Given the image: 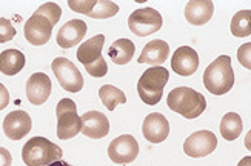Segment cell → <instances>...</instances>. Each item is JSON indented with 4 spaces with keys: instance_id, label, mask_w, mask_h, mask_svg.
<instances>
[{
    "instance_id": "obj_1",
    "label": "cell",
    "mask_w": 251,
    "mask_h": 166,
    "mask_svg": "<svg viewBox=\"0 0 251 166\" xmlns=\"http://www.w3.org/2000/svg\"><path fill=\"white\" fill-rule=\"evenodd\" d=\"M203 85L211 94L224 95L234 85V71L230 55H219L203 72Z\"/></svg>"
},
{
    "instance_id": "obj_2",
    "label": "cell",
    "mask_w": 251,
    "mask_h": 166,
    "mask_svg": "<svg viewBox=\"0 0 251 166\" xmlns=\"http://www.w3.org/2000/svg\"><path fill=\"white\" fill-rule=\"evenodd\" d=\"M167 103L171 111L180 114L185 119L199 117L206 108L205 97L201 93L194 91L193 88H187V86L174 88L168 94Z\"/></svg>"
},
{
    "instance_id": "obj_3",
    "label": "cell",
    "mask_w": 251,
    "mask_h": 166,
    "mask_svg": "<svg viewBox=\"0 0 251 166\" xmlns=\"http://www.w3.org/2000/svg\"><path fill=\"white\" fill-rule=\"evenodd\" d=\"M62 156L60 146L45 137H32L22 149V160L26 166H47L59 162Z\"/></svg>"
},
{
    "instance_id": "obj_4",
    "label": "cell",
    "mask_w": 251,
    "mask_h": 166,
    "mask_svg": "<svg viewBox=\"0 0 251 166\" xmlns=\"http://www.w3.org/2000/svg\"><path fill=\"white\" fill-rule=\"evenodd\" d=\"M168 79H170V72L165 68H162V66L148 68L142 74L137 83V93L139 97L142 98V102L150 106L157 105L162 100L163 88L168 83Z\"/></svg>"
},
{
    "instance_id": "obj_5",
    "label": "cell",
    "mask_w": 251,
    "mask_h": 166,
    "mask_svg": "<svg viewBox=\"0 0 251 166\" xmlns=\"http://www.w3.org/2000/svg\"><path fill=\"white\" fill-rule=\"evenodd\" d=\"M57 114V137L70 140L82 131V117L77 114V106L71 98H63L56 108Z\"/></svg>"
},
{
    "instance_id": "obj_6",
    "label": "cell",
    "mask_w": 251,
    "mask_h": 166,
    "mask_svg": "<svg viewBox=\"0 0 251 166\" xmlns=\"http://www.w3.org/2000/svg\"><path fill=\"white\" fill-rule=\"evenodd\" d=\"M163 25V19L154 8H139L128 19V28L139 37H147L152 32H157Z\"/></svg>"
},
{
    "instance_id": "obj_7",
    "label": "cell",
    "mask_w": 251,
    "mask_h": 166,
    "mask_svg": "<svg viewBox=\"0 0 251 166\" xmlns=\"http://www.w3.org/2000/svg\"><path fill=\"white\" fill-rule=\"evenodd\" d=\"M51 68L56 79L59 80V85L65 91L79 93L83 88V77L71 60L65 57H57L52 60Z\"/></svg>"
},
{
    "instance_id": "obj_8",
    "label": "cell",
    "mask_w": 251,
    "mask_h": 166,
    "mask_svg": "<svg viewBox=\"0 0 251 166\" xmlns=\"http://www.w3.org/2000/svg\"><path fill=\"white\" fill-rule=\"evenodd\" d=\"M217 139L211 131H196L185 140L183 151L188 157H206L216 149Z\"/></svg>"
},
{
    "instance_id": "obj_9",
    "label": "cell",
    "mask_w": 251,
    "mask_h": 166,
    "mask_svg": "<svg viewBox=\"0 0 251 166\" xmlns=\"http://www.w3.org/2000/svg\"><path fill=\"white\" fill-rule=\"evenodd\" d=\"M137 154H139V143L129 134L114 139L110 143V146H108V157L117 165L134 162L137 159Z\"/></svg>"
},
{
    "instance_id": "obj_10",
    "label": "cell",
    "mask_w": 251,
    "mask_h": 166,
    "mask_svg": "<svg viewBox=\"0 0 251 166\" xmlns=\"http://www.w3.org/2000/svg\"><path fill=\"white\" fill-rule=\"evenodd\" d=\"M52 28L54 26L50 24V20L34 13L26 20L25 28H24V34L31 45L40 47V45H45V43L50 42Z\"/></svg>"
},
{
    "instance_id": "obj_11",
    "label": "cell",
    "mask_w": 251,
    "mask_h": 166,
    "mask_svg": "<svg viewBox=\"0 0 251 166\" xmlns=\"http://www.w3.org/2000/svg\"><path fill=\"white\" fill-rule=\"evenodd\" d=\"M199 54L190 47H180L174 51L171 59V68L179 75H193L199 68Z\"/></svg>"
},
{
    "instance_id": "obj_12",
    "label": "cell",
    "mask_w": 251,
    "mask_h": 166,
    "mask_svg": "<svg viewBox=\"0 0 251 166\" xmlns=\"http://www.w3.org/2000/svg\"><path fill=\"white\" fill-rule=\"evenodd\" d=\"M51 90L52 85L50 77L43 72H36L26 82V98L31 102V105H43L51 95Z\"/></svg>"
},
{
    "instance_id": "obj_13",
    "label": "cell",
    "mask_w": 251,
    "mask_h": 166,
    "mask_svg": "<svg viewBox=\"0 0 251 166\" xmlns=\"http://www.w3.org/2000/svg\"><path fill=\"white\" fill-rule=\"evenodd\" d=\"M31 117L25 111H13L3 120V132L11 140H22L31 131Z\"/></svg>"
},
{
    "instance_id": "obj_14",
    "label": "cell",
    "mask_w": 251,
    "mask_h": 166,
    "mask_svg": "<svg viewBox=\"0 0 251 166\" xmlns=\"http://www.w3.org/2000/svg\"><path fill=\"white\" fill-rule=\"evenodd\" d=\"M144 137L151 143L165 142L170 134V123L167 117L160 113H152L145 117L144 126H142Z\"/></svg>"
},
{
    "instance_id": "obj_15",
    "label": "cell",
    "mask_w": 251,
    "mask_h": 166,
    "mask_svg": "<svg viewBox=\"0 0 251 166\" xmlns=\"http://www.w3.org/2000/svg\"><path fill=\"white\" fill-rule=\"evenodd\" d=\"M82 134L90 139H103L110 132V121L99 111H88L82 116Z\"/></svg>"
},
{
    "instance_id": "obj_16",
    "label": "cell",
    "mask_w": 251,
    "mask_h": 166,
    "mask_svg": "<svg viewBox=\"0 0 251 166\" xmlns=\"http://www.w3.org/2000/svg\"><path fill=\"white\" fill-rule=\"evenodd\" d=\"M86 34V24L83 20H70L57 32V43L63 49L75 47Z\"/></svg>"
},
{
    "instance_id": "obj_17",
    "label": "cell",
    "mask_w": 251,
    "mask_h": 166,
    "mask_svg": "<svg viewBox=\"0 0 251 166\" xmlns=\"http://www.w3.org/2000/svg\"><path fill=\"white\" fill-rule=\"evenodd\" d=\"M214 13V3L211 0H191L185 6V19L194 26L208 24Z\"/></svg>"
},
{
    "instance_id": "obj_18",
    "label": "cell",
    "mask_w": 251,
    "mask_h": 166,
    "mask_svg": "<svg viewBox=\"0 0 251 166\" xmlns=\"http://www.w3.org/2000/svg\"><path fill=\"white\" fill-rule=\"evenodd\" d=\"M170 55V47L167 42H163L162 39L151 40L150 43L144 47L142 54L139 57V63H148L160 66L162 63H165V60Z\"/></svg>"
},
{
    "instance_id": "obj_19",
    "label": "cell",
    "mask_w": 251,
    "mask_h": 166,
    "mask_svg": "<svg viewBox=\"0 0 251 166\" xmlns=\"http://www.w3.org/2000/svg\"><path fill=\"white\" fill-rule=\"evenodd\" d=\"M105 43V36L97 34L88 39L77 49V60L83 65H90L102 55V48Z\"/></svg>"
},
{
    "instance_id": "obj_20",
    "label": "cell",
    "mask_w": 251,
    "mask_h": 166,
    "mask_svg": "<svg viewBox=\"0 0 251 166\" xmlns=\"http://www.w3.org/2000/svg\"><path fill=\"white\" fill-rule=\"evenodd\" d=\"M26 59L19 49H6L0 54V72L5 75H16L25 68Z\"/></svg>"
},
{
    "instance_id": "obj_21",
    "label": "cell",
    "mask_w": 251,
    "mask_h": 166,
    "mask_svg": "<svg viewBox=\"0 0 251 166\" xmlns=\"http://www.w3.org/2000/svg\"><path fill=\"white\" fill-rule=\"evenodd\" d=\"M136 47L129 39H119L108 49V55L116 65H126L134 57Z\"/></svg>"
},
{
    "instance_id": "obj_22",
    "label": "cell",
    "mask_w": 251,
    "mask_h": 166,
    "mask_svg": "<svg viewBox=\"0 0 251 166\" xmlns=\"http://www.w3.org/2000/svg\"><path fill=\"white\" fill-rule=\"evenodd\" d=\"M242 119L236 113H228L222 117L221 121V134L225 140L233 142L236 140L242 132Z\"/></svg>"
},
{
    "instance_id": "obj_23",
    "label": "cell",
    "mask_w": 251,
    "mask_h": 166,
    "mask_svg": "<svg viewBox=\"0 0 251 166\" xmlns=\"http://www.w3.org/2000/svg\"><path fill=\"white\" fill-rule=\"evenodd\" d=\"M100 100L103 102L105 108L113 111L117 105H125L126 103V97L125 93H122L119 88L113 86V85H103L99 91Z\"/></svg>"
},
{
    "instance_id": "obj_24",
    "label": "cell",
    "mask_w": 251,
    "mask_h": 166,
    "mask_svg": "<svg viewBox=\"0 0 251 166\" xmlns=\"http://www.w3.org/2000/svg\"><path fill=\"white\" fill-rule=\"evenodd\" d=\"M231 34L236 37H248L251 34V11L242 9L231 19Z\"/></svg>"
},
{
    "instance_id": "obj_25",
    "label": "cell",
    "mask_w": 251,
    "mask_h": 166,
    "mask_svg": "<svg viewBox=\"0 0 251 166\" xmlns=\"http://www.w3.org/2000/svg\"><path fill=\"white\" fill-rule=\"evenodd\" d=\"M119 13V6L114 2H110V0H96V3L91 9V13L88 14V17L91 19H110L113 16H116Z\"/></svg>"
},
{
    "instance_id": "obj_26",
    "label": "cell",
    "mask_w": 251,
    "mask_h": 166,
    "mask_svg": "<svg viewBox=\"0 0 251 166\" xmlns=\"http://www.w3.org/2000/svg\"><path fill=\"white\" fill-rule=\"evenodd\" d=\"M36 14L39 16H43L47 20H50V24L54 26L57 24V22L60 20L62 17V9L57 3H54V2H48L45 5H42L37 11H36Z\"/></svg>"
},
{
    "instance_id": "obj_27",
    "label": "cell",
    "mask_w": 251,
    "mask_h": 166,
    "mask_svg": "<svg viewBox=\"0 0 251 166\" xmlns=\"http://www.w3.org/2000/svg\"><path fill=\"white\" fill-rule=\"evenodd\" d=\"M85 70H86V72H88L90 75H93V77H103L108 72V65L105 62V59L100 55V57L97 59V60H94L93 63L85 65Z\"/></svg>"
},
{
    "instance_id": "obj_28",
    "label": "cell",
    "mask_w": 251,
    "mask_h": 166,
    "mask_svg": "<svg viewBox=\"0 0 251 166\" xmlns=\"http://www.w3.org/2000/svg\"><path fill=\"white\" fill-rule=\"evenodd\" d=\"M16 36V29L8 19H0V43H6L13 40Z\"/></svg>"
},
{
    "instance_id": "obj_29",
    "label": "cell",
    "mask_w": 251,
    "mask_h": 166,
    "mask_svg": "<svg viewBox=\"0 0 251 166\" xmlns=\"http://www.w3.org/2000/svg\"><path fill=\"white\" fill-rule=\"evenodd\" d=\"M96 3V0H70L68 6L75 11V13H82L85 16H88L91 13V9Z\"/></svg>"
},
{
    "instance_id": "obj_30",
    "label": "cell",
    "mask_w": 251,
    "mask_h": 166,
    "mask_svg": "<svg viewBox=\"0 0 251 166\" xmlns=\"http://www.w3.org/2000/svg\"><path fill=\"white\" fill-rule=\"evenodd\" d=\"M250 54H251V43H244V45L237 49V60L241 62V65L244 66V68H247L248 71L251 70Z\"/></svg>"
},
{
    "instance_id": "obj_31",
    "label": "cell",
    "mask_w": 251,
    "mask_h": 166,
    "mask_svg": "<svg viewBox=\"0 0 251 166\" xmlns=\"http://www.w3.org/2000/svg\"><path fill=\"white\" fill-rule=\"evenodd\" d=\"M9 103V94H8V90L0 83V111L5 109Z\"/></svg>"
},
{
    "instance_id": "obj_32",
    "label": "cell",
    "mask_w": 251,
    "mask_h": 166,
    "mask_svg": "<svg viewBox=\"0 0 251 166\" xmlns=\"http://www.w3.org/2000/svg\"><path fill=\"white\" fill-rule=\"evenodd\" d=\"M11 163H13V157H11L9 151L0 148V166H11Z\"/></svg>"
},
{
    "instance_id": "obj_33",
    "label": "cell",
    "mask_w": 251,
    "mask_h": 166,
    "mask_svg": "<svg viewBox=\"0 0 251 166\" xmlns=\"http://www.w3.org/2000/svg\"><path fill=\"white\" fill-rule=\"evenodd\" d=\"M237 166H251V157H250V156L244 157L241 162H239V165H237Z\"/></svg>"
},
{
    "instance_id": "obj_34",
    "label": "cell",
    "mask_w": 251,
    "mask_h": 166,
    "mask_svg": "<svg viewBox=\"0 0 251 166\" xmlns=\"http://www.w3.org/2000/svg\"><path fill=\"white\" fill-rule=\"evenodd\" d=\"M47 166H71L70 163H67V162H62V160H59V162H54V163H51V165H47Z\"/></svg>"
},
{
    "instance_id": "obj_35",
    "label": "cell",
    "mask_w": 251,
    "mask_h": 166,
    "mask_svg": "<svg viewBox=\"0 0 251 166\" xmlns=\"http://www.w3.org/2000/svg\"><path fill=\"white\" fill-rule=\"evenodd\" d=\"M245 146L250 149V137H248V136H247V139H245Z\"/></svg>"
}]
</instances>
